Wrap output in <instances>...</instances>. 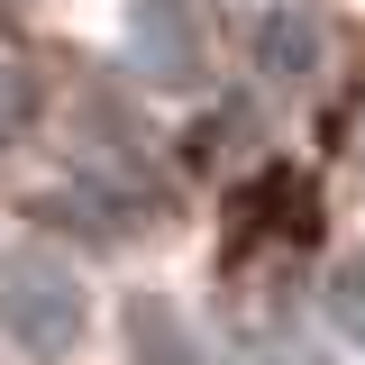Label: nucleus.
I'll use <instances>...</instances> for the list:
<instances>
[{"mask_svg": "<svg viewBox=\"0 0 365 365\" xmlns=\"http://www.w3.org/2000/svg\"><path fill=\"white\" fill-rule=\"evenodd\" d=\"M91 319V292L83 274H73V256H55V247H9L0 256V338L19 347V356H64L73 338H83Z\"/></svg>", "mask_w": 365, "mask_h": 365, "instance_id": "obj_1", "label": "nucleus"}, {"mask_svg": "<svg viewBox=\"0 0 365 365\" xmlns=\"http://www.w3.org/2000/svg\"><path fill=\"white\" fill-rule=\"evenodd\" d=\"M128 64L146 91H192L201 83V19L182 0H128Z\"/></svg>", "mask_w": 365, "mask_h": 365, "instance_id": "obj_2", "label": "nucleus"}, {"mask_svg": "<svg viewBox=\"0 0 365 365\" xmlns=\"http://www.w3.org/2000/svg\"><path fill=\"white\" fill-rule=\"evenodd\" d=\"M256 73H265V83H311V73H319V19H311V9H274V19H265Z\"/></svg>", "mask_w": 365, "mask_h": 365, "instance_id": "obj_3", "label": "nucleus"}, {"mask_svg": "<svg viewBox=\"0 0 365 365\" xmlns=\"http://www.w3.org/2000/svg\"><path fill=\"white\" fill-rule=\"evenodd\" d=\"M311 365H347V356H329V347H319V356H311Z\"/></svg>", "mask_w": 365, "mask_h": 365, "instance_id": "obj_4", "label": "nucleus"}]
</instances>
